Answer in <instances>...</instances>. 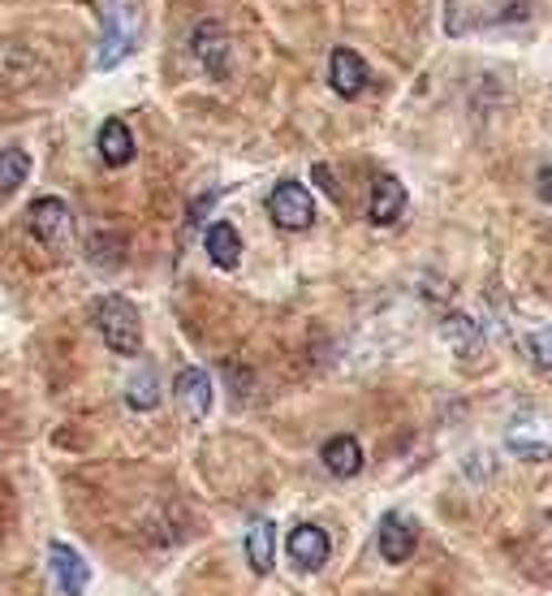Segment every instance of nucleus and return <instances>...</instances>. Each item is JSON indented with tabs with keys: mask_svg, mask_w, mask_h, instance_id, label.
I'll return each mask as SVG.
<instances>
[{
	"mask_svg": "<svg viewBox=\"0 0 552 596\" xmlns=\"http://www.w3.org/2000/svg\"><path fill=\"white\" fill-rule=\"evenodd\" d=\"M95 329L104 337V346L113 355H139L143 351V320H139V307L121 294H104L95 303Z\"/></svg>",
	"mask_w": 552,
	"mask_h": 596,
	"instance_id": "obj_1",
	"label": "nucleus"
},
{
	"mask_svg": "<svg viewBox=\"0 0 552 596\" xmlns=\"http://www.w3.org/2000/svg\"><path fill=\"white\" fill-rule=\"evenodd\" d=\"M48 570H52V579L61 584V593L65 596H82L86 593V584H91V566H86V557L79 549H70L65 541H52L48 545Z\"/></svg>",
	"mask_w": 552,
	"mask_h": 596,
	"instance_id": "obj_5",
	"label": "nucleus"
},
{
	"mask_svg": "<svg viewBox=\"0 0 552 596\" xmlns=\"http://www.w3.org/2000/svg\"><path fill=\"white\" fill-rule=\"evenodd\" d=\"M195 52L216 79L225 74V65H229V40H225V31H221L216 22H203L195 31Z\"/></svg>",
	"mask_w": 552,
	"mask_h": 596,
	"instance_id": "obj_14",
	"label": "nucleus"
},
{
	"mask_svg": "<svg viewBox=\"0 0 552 596\" xmlns=\"http://www.w3.org/2000/svg\"><path fill=\"white\" fill-rule=\"evenodd\" d=\"M285 549H289V562L298 566V570H319L328 554H333V541H328V532L316 527V523H298L289 536H285Z\"/></svg>",
	"mask_w": 552,
	"mask_h": 596,
	"instance_id": "obj_7",
	"label": "nucleus"
},
{
	"mask_svg": "<svg viewBox=\"0 0 552 596\" xmlns=\"http://www.w3.org/2000/svg\"><path fill=\"white\" fill-rule=\"evenodd\" d=\"M246 562L255 575H268L276 562V527L273 518H259L251 532H246Z\"/></svg>",
	"mask_w": 552,
	"mask_h": 596,
	"instance_id": "obj_13",
	"label": "nucleus"
},
{
	"mask_svg": "<svg viewBox=\"0 0 552 596\" xmlns=\"http://www.w3.org/2000/svg\"><path fill=\"white\" fill-rule=\"evenodd\" d=\"M212 199H216V191H207V195H203V199H198V203H195V208H191V225H195L198 216H203V212L212 208Z\"/></svg>",
	"mask_w": 552,
	"mask_h": 596,
	"instance_id": "obj_22",
	"label": "nucleus"
},
{
	"mask_svg": "<svg viewBox=\"0 0 552 596\" xmlns=\"http://www.w3.org/2000/svg\"><path fill=\"white\" fill-rule=\"evenodd\" d=\"M173 394L182 397V406H186L191 415H207V411H212V381H207V372H203V367H186V372H177Z\"/></svg>",
	"mask_w": 552,
	"mask_h": 596,
	"instance_id": "obj_12",
	"label": "nucleus"
},
{
	"mask_svg": "<svg viewBox=\"0 0 552 596\" xmlns=\"http://www.w3.org/2000/svg\"><path fill=\"white\" fill-rule=\"evenodd\" d=\"M319 458H324V467H328V472H333L337 479H350V476H358V472H362V445H358L350 433H341V437L324 441Z\"/></svg>",
	"mask_w": 552,
	"mask_h": 596,
	"instance_id": "obj_9",
	"label": "nucleus"
},
{
	"mask_svg": "<svg viewBox=\"0 0 552 596\" xmlns=\"http://www.w3.org/2000/svg\"><path fill=\"white\" fill-rule=\"evenodd\" d=\"M444 337H449V342H453V351H462V355H467V351H479V329H474L467 316L444 320Z\"/></svg>",
	"mask_w": 552,
	"mask_h": 596,
	"instance_id": "obj_18",
	"label": "nucleus"
},
{
	"mask_svg": "<svg viewBox=\"0 0 552 596\" xmlns=\"http://www.w3.org/2000/svg\"><path fill=\"white\" fill-rule=\"evenodd\" d=\"M100 156H104L109 169H121V164L134 160V134H130L125 121H104L100 125Z\"/></svg>",
	"mask_w": 552,
	"mask_h": 596,
	"instance_id": "obj_15",
	"label": "nucleus"
},
{
	"mask_svg": "<svg viewBox=\"0 0 552 596\" xmlns=\"http://www.w3.org/2000/svg\"><path fill=\"white\" fill-rule=\"evenodd\" d=\"M540 199H544V203L552 208V164L544 169V173H540Z\"/></svg>",
	"mask_w": 552,
	"mask_h": 596,
	"instance_id": "obj_21",
	"label": "nucleus"
},
{
	"mask_svg": "<svg viewBox=\"0 0 552 596\" xmlns=\"http://www.w3.org/2000/svg\"><path fill=\"white\" fill-rule=\"evenodd\" d=\"M415 549H419V527H415V518L401 515V511H389V515L380 518V557L401 566V562L415 557Z\"/></svg>",
	"mask_w": 552,
	"mask_h": 596,
	"instance_id": "obj_6",
	"label": "nucleus"
},
{
	"mask_svg": "<svg viewBox=\"0 0 552 596\" xmlns=\"http://www.w3.org/2000/svg\"><path fill=\"white\" fill-rule=\"evenodd\" d=\"M268 216L280 230H307L316 221V199L307 186L298 182H280L273 195H268Z\"/></svg>",
	"mask_w": 552,
	"mask_h": 596,
	"instance_id": "obj_3",
	"label": "nucleus"
},
{
	"mask_svg": "<svg viewBox=\"0 0 552 596\" xmlns=\"http://www.w3.org/2000/svg\"><path fill=\"white\" fill-rule=\"evenodd\" d=\"M125 397H130V406L134 411H152L160 402V381H156V372L152 367H143L134 381H130V390H125Z\"/></svg>",
	"mask_w": 552,
	"mask_h": 596,
	"instance_id": "obj_17",
	"label": "nucleus"
},
{
	"mask_svg": "<svg viewBox=\"0 0 552 596\" xmlns=\"http://www.w3.org/2000/svg\"><path fill=\"white\" fill-rule=\"evenodd\" d=\"M27 173H31V156H27V152H18V148L0 152V195L18 191V186L27 182Z\"/></svg>",
	"mask_w": 552,
	"mask_h": 596,
	"instance_id": "obj_16",
	"label": "nucleus"
},
{
	"mask_svg": "<svg viewBox=\"0 0 552 596\" xmlns=\"http://www.w3.org/2000/svg\"><path fill=\"white\" fill-rule=\"evenodd\" d=\"M143 36V4L139 0H109V18H104V40H100V70H113L117 61H125Z\"/></svg>",
	"mask_w": 552,
	"mask_h": 596,
	"instance_id": "obj_2",
	"label": "nucleus"
},
{
	"mask_svg": "<svg viewBox=\"0 0 552 596\" xmlns=\"http://www.w3.org/2000/svg\"><path fill=\"white\" fill-rule=\"evenodd\" d=\"M70 208L61 203V199H35L31 208H27V230L43 242V246H57V242L70 239Z\"/></svg>",
	"mask_w": 552,
	"mask_h": 596,
	"instance_id": "obj_4",
	"label": "nucleus"
},
{
	"mask_svg": "<svg viewBox=\"0 0 552 596\" xmlns=\"http://www.w3.org/2000/svg\"><path fill=\"white\" fill-rule=\"evenodd\" d=\"M401 212H406V186L397 178H376V191H371V203H367L371 225H393Z\"/></svg>",
	"mask_w": 552,
	"mask_h": 596,
	"instance_id": "obj_10",
	"label": "nucleus"
},
{
	"mask_svg": "<svg viewBox=\"0 0 552 596\" xmlns=\"http://www.w3.org/2000/svg\"><path fill=\"white\" fill-rule=\"evenodd\" d=\"M316 182H319V186H324V191H328L333 199L341 195V191H337V178L328 173V164H316Z\"/></svg>",
	"mask_w": 552,
	"mask_h": 596,
	"instance_id": "obj_20",
	"label": "nucleus"
},
{
	"mask_svg": "<svg viewBox=\"0 0 552 596\" xmlns=\"http://www.w3.org/2000/svg\"><path fill=\"white\" fill-rule=\"evenodd\" d=\"M328 82H333V91H337L341 100L362 95V87H367V65H362V57H358L355 48H337V52L328 57Z\"/></svg>",
	"mask_w": 552,
	"mask_h": 596,
	"instance_id": "obj_8",
	"label": "nucleus"
},
{
	"mask_svg": "<svg viewBox=\"0 0 552 596\" xmlns=\"http://www.w3.org/2000/svg\"><path fill=\"white\" fill-rule=\"evenodd\" d=\"M203 246H207V260L216 269H234L242 260V234H237L229 221H212L207 234H203Z\"/></svg>",
	"mask_w": 552,
	"mask_h": 596,
	"instance_id": "obj_11",
	"label": "nucleus"
},
{
	"mask_svg": "<svg viewBox=\"0 0 552 596\" xmlns=\"http://www.w3.org/2000/svg\"><path fill=\"white\" fill-rule=\"evenodd\" d=\"M531 355H535V363H544V367L552 372V324L531 337Z\"/></svg>",
	"mask_w": 552,
	"mask_h": 596,
	"instance_id": "obj_19",
	"label": "nucleus"
}]
</instances>
